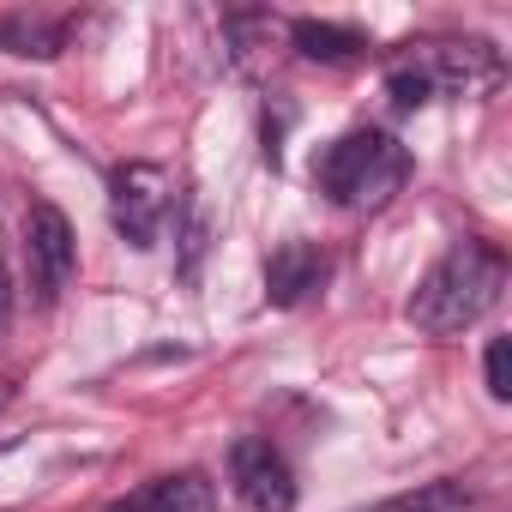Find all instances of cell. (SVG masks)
Listing matches in <instances>:
<instances>
[{
	"mask_svg": "<svg viewBox=\"0 0 512 512\" xmlns=\"http://www.w3.org/2000/svg\"><path fill=\"white\" fill-rule=\"evenodd\" d=\"M500 290H506V253L494 241H458L446 260L428 266L404 314L428 338H458L500 302Z\"/></svg>",
	"mask_w": 512,
	"mask_h": 512,
	"instance_id": "1",
	"label": "cell"
},
{
	"mask_svg": "<svg viewBox=\"0 0 512 512\" xmlns=\"http://www.w3.org/2000/svg\"><path fill=\"white\" fill-rule=\"evenodd\" d=\"M404 181H410V151L380 127H356L314 157V187L338 211H386L404 193Z\"/></svg>",
	"mask_w": 512,
	"mask_h": 512,
	"instance_id": "2",
	"label": "cell"
},
{
	"mask_svg": "<svg viewBox=\"0 0 512 512\" xmlns=\"http://www.w3.org/2000/svg\"><path fill=\"white\" fill-rule=\"evenodd\" d=\"M392 67H404L428 91V103L434 97H482L500 85V49L482 37H428V43H410V55Z\"/></svg>",
	"mask_w": 512,
	"mask_h": 512,
	"instance_id": "3",
	"label": "cell"
},
{
	"mask_svg": "<svg viewBox=\"0 0 512 512\" xmlns=\"http://www.w3.org/2000/svg\"><path fill=\"white\" fill-rule=\"evenodd\" d=\"M169 175L157 163H121L109 175V217L115 229L133 241V247H151L163 235V217H169Z\"/></svg>",
	"mask_w": 512,
	"mask_h": 512,
	"instance_id": "4",
	"label": "cell"
},
{
	"mask_svg": "<svg viewBox=\"0 0 512 512\" xmlns=\"http://www.w3.org/2000/svg\"><path fill=\"white\" fill-rule=\"evenodd\" d=\"M229 482L253 512H296V470L266 434H241L229 446Z\"/></svg>",
	"mask_w": 512,
	"mask_h": 512,
	"instance_id": "5",
	"label": "cell"
},
{
	"mask_svg": "<svg viewBox=\"0 0 512 512\" xmlns=\"http://www.w3.org/2000/svg\"><path fill=\"white\" fill-rule=\"evenodd\" d=\"M25 260H31V278H37L43 302H55L73 284V272H79V241H73V223H67L61 205L37 199L25 211Z\"/></svg>",
	"mask_w": 512,
	"mask_h": 512,
	"instance_id": "6",
	"label": "cell"
},
{
	"mask_svg": "<svg viewBox=\"0 0 512 512\" xmlns=\"http://www.w3.org/2000/svg\"><path fill=\"white\" fill-rule=\"evenodd\" d=\"M326 284V253L314 241H284L266 260V302L272 308H302Z\"/></svg>",
	"mask_w": 512,
	"mask_h": 512,
	"instance_id": "7",
	"label": "cell"
},
{
	"mask_svg": "<svg viewBox=\"0 0 512 512\" xmlns=\"http://www.w3.org/2000/svg\"><path fill=\"white\" fill-rule=\"evenodd\" d=\"M109 512H217V482L205 470H169L133 488L127 500H115Z\"/></svg>",
	"mask_w": 512,
	"mask_h": 512,
	"instance_id": "8",
	"label": "cell"
},
{
	"mask_svg": "<svg viewBox=\"0 0 512 512\" xmlns=\"http://www.w3.org/2000/svg\"><path fill=\"white\" fill-rule=\"evenodd\" d=\"M362 512H488V494L476 482H458V476H440V482H422V488H404L380 506H362Z\"/></svg>",
	"mask_w": 512,
	"mask_h": 512,
	"instance_id": "9",
	"label": "cell"
},
{
	"mask_svg": "<svg viewBox=\"0 0 512 512\" xmlns=\"http://www.w3.org/2000/svg\"><path fill=\"white\" fill-rule=\"evenodd\" d=\"M290 49L302 61H326V67H344V61H362L368 55V37L350 31V25H326V19H296L290 25Z\"/></svg>",
	"mask_w": 512,
	"mask_h": 512,
	"instance_id": "10",
	"label": "cell"
},
{
	"mask_svg": "<svg viewBox=\"0 0 512 512\" xmlns=\"http://www.w3.org/2000/svg\"><path fill=\"white\" fill-rule=\"evenodd\" d=\"M0 43L13 55H61V25H37V19H7Z\"/></svg>",
	"mask_w": 512,
	"mask_h": 512,
	"instance_id": "11",
	"label": "cell"
},
{
	"mask_svg": "<svg viewBox=\"0 0 512 512\" xmlns=\"http://www.w3.org/2000/svg\"><path fill=\"white\" fill-rule=\"evenodd\" d=\"M482 368H488V398H500V404H506V398H512V344H506V338H494Z\"/></svg>",
	"mask_w": 512,
	"mask_h": 512,
	"instance_id": "12",
	"label": "cell"
},
{
	"mask_svg": "<svg viewBox=\"0 0 512 512\" xmlns=\"http://www.w3.org/2000/svg\"><path fill=\"white\" fill-rule=\"evenodd\" d=\"M7 314H13V278H7V266H0V332H7Z\"/></svg>",
	"mask_w": 512,
	"mask_h": 512,
	"instance_id": "13",
	"label": "cell"
},
{
	"mask_svg": "<svg viewBox=\"0 0 512 512\" xmlns=\"http://www.w3.org/2000/svg\"><path fill=\"white\" fill-rule=\"evenodd\" d=\"M13 398H19V386H13V380H0V410H7Z\"/></svg>",
	"mask_w": 512,
	"mask_h": 512,
	"instance_id": "14",
	"label": "cell"
}]
</instances>
